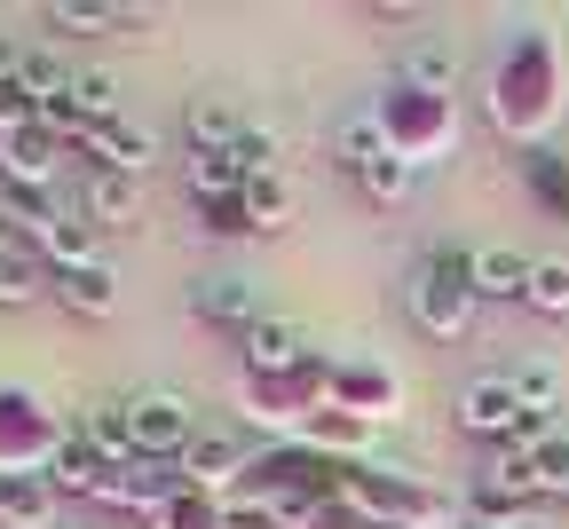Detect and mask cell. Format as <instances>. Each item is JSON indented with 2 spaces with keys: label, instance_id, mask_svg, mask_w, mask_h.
<instances>
[{
  "label": "cell",
  "instance_id": "obj_1",
  "mask_svg": "<svg viewBox=\"0 0 569 529\" xmlns=\"http://www.w3.org/2000/svg\"><path fill=\"white\" fill-rule=\"evenodd\" d=\"M553 103H561V63H553V48L530 32V40H515V56H507V63H498L490 119L507 127V134H538V127L553 119Z\"/></svg>",
  "mask_w": 569,
  "mask_h": 529
},
{
  "label": "cell",
  "instance_id": "obj_2",
  "mask_svg": "<svg viewBox=\"0 0 569 529\" xmlns=\"http://www.w3.org/2000/svg\"><path fill=\"white\" fill-rule=\"evenodd\" d=\"M403 309L427 340H467L475 332V285H467V246L419 261L411 285H403Z\"/></svg>",
  "mask_w": 569,
  "mask_h": 529
},
{
  "label": "cell",
  "instance_id": "obj_3",
  "mask_svg": "<svg viewBox=\"0 0 569 529\" xmlns=\"http://www.w3.org/2000/svg\"><path fill=\"white\" fill-rule=\"evenodd\" d=\"M71 427H56L40 411V396L24 388H0V475H48V459L63 450Z\"/></svg>",
  "mask_w": 569,
  "mask_h": 529
},
{
  "label": "cell",
  "instance_id": "obj_4",
  "mask_svg": "<svg viewBox=\"0 0 569 529\" xmlns=\"http://www.w3.org/2000/svg\"><path fill=\"white\" fill-rule=\"evenodd\" d=\"M127 435H134V459H182V450L198 442L190 396H174V388H134V396H127Z\"/></svg>",
  "mask_w": 569,
  "mask_h": 529
},
{
  "label": "cell",
  "instance_id": "obj_5",
  "mask_svg": "<svg viewBox=\"0 0 569 529\" xmlns=\"http://www.w3.org/2000/svg\"><path fill=\"white\" fill-rule=\"evenodd\" d=\"M63 142L48 119L17 127V134H0V182H9V198H56V167H63Z\"/></svg>",
  "mask_w": 569,
  "mask_h": 529
},
{
  "label": "cell",
  "instance_id": "obj_6",
  "mask_svg": "<svg viewBox=\"0 0 569 529\" xmlns=\"http://www.w3.org/2000/svg\"><path fill=\"white\" fill-rule=\"evenodd\" d=\"M380 134L403 150L411 167L436 159V150H451V96H419V88L388 96V103H380Z\"/></svg>",
  "mask_w": 569,
  "mask_h": 529
},
{
  "label": "cell",
  "instance_id": "obj_7",
  "mask_svg": "<svg viewBox=\"0 0 569 529\" xmlns=\"http://www.w3.org/2000/svg\"><path fill=\"white\" fill-rule=\"evenodd\" d=\"M459 427L475 435V442H507L515 427H522V388H515V371H482V380H467L459 388Z\"/></svg>",
  "mask_w": 569,
  "mask_h": 529
},
{
  "label": "cell",
  "instance_id": "obj_8",
  "mask_svg": "<svg viewBox=\"0 0 569 529\" xmlns=\"http://www.w3.org/2000/svg\"><path fill=\"white\" fill-rule=\"evenodd\" d=\"M71 150H80L96 174H134V182H142V167L159 159V134L134 127V119H103V127H80V134H71Z\"/></svg>",
  "mask_w": 569,
  "mask_h": 529
},
{
  "label": "cell",
  "instance_id": "obj_9",
  "mask_svg": "<svg viewBox=\"0 0 569 529\" xmlns=\"http://www.w3.org/2000/svg\"><path fill=\"white\" fill-rule=\"evenodd\" d=\"M325 403H340V411H356V419H396V403H403V380L388 363H325Z\"/></svg>",
  "mask_w": 569,
  "mask_h": 529
},
{
  "label": "cell",
  "instance_id": "obj_10",
  "mask_svg": "<svg viewBox=\"0 0 569 529\" xmlns=\"http://www.w3.org/2000/svg\"><path fill=\"white\" fill-rule=\"evenodd\" d=\"M253 475V459H246V442L238 435H198L190 450H182V490H198V498H222L230 506V490Z\"/></svg>",
  "mask_w": 569,
  "mask_h": 529
},
{
  "label": "cell",
  "instance_id": "obj_11",
  "mask_svg": "<svg viewBox=\"0 0 569 529\" xmlns=\"http://www.w3.org/2000/svg\"><path fill=\"white\" fill-rule=\"evenodd\" d=\"M238 348H246V380H301V371H309L301 332L284 325V317H261V325H253Z\"/></svg>",
  "mask_w": 569,
  "mask_h": 529
},
{
  "label": "cell",
  "instance_id": "obj_12",
  "mask_svg": "<svg viewBox=\"0 0 569 529\" xmlns=\"http://www.w3.org/2000/svg\"><path fill=\"white\" fill-rule=\"evenodd\" d=\"M530 253H515V246H467V285H475V300H530Z\"/></svg>",
  "mask_w": 569,
  "mask_h": 529
},
{
  "label": "cell",
  "instance_id": "obj_13",
  "mask_svg": "<svg viewBox=\"0 0 569 529\" xmlns=\"http://www.w3.org/2000/svg\"><path fill=\"white\" fill-rule=\"evenodd\" d=\"M253 119L238 111V103H222V96H198L190 111H182V142H190V159H222V150H238V134H246Z\"/></svg>",
  "mask_w": 569,
  "mask_h": 529
},
{
  "label": "cell",
  "instance_id": "obj_14",
  "mask_svg": "<svg viewBox=\"0 0 569 529\" xmlns=\"http://www.w3.org/2000/svg\"><path fill=\"white\" fill-rule=\"evenodd\" d=\"M190 309L206 317V325H222V332H253L261 325V300H253V285L246 277H198V292H190Z\"/></svg>",
  "mask_w": 569,
  "mask_h": 529
},
{
  "label": "cell",
  "instance_id": "obj_15",
  "mask_svg": "<svg viewBox=\"0 0 569 529\" xmlns=\"http://www.w3.org/2000/svg\"><path fill=\"white\" fill-rule=\"evenodd\" d=\"M56 300H63L71 317H119V269H111V261L56 269Z\"/></svg>",
  "mask_w": 569,
  "mask_h": 529
},
{
  "label": "cell",
  "instance_id": "obj_16",
  "mask_svg": "<svg viewBox=\"0 0 569 529\" xmlns=\"http://www.w3.org/2000/svg\"><path fill=\"white\" fill-rule=\"evenodd\" d=\"M48 482H56V498H103V482H111V467L96 459V442L71 427L63 435V450L48 459Z\"/></svg>",
  "mask_w": 569,
  "mask_h": 529
},
{
  "label": "cell",
  "instance_id": "obj_17",
  "mask_svg": "<svg viewBox=\"0 0 569 529\" xmlns=\"http://www.w3.org/2000/svg\"><path fill=\"white\" fill-rule=\"evenodd\" d=\"M0 529H56V482L48 475H0Z\"/></svg>",
  "mask_w": 569,
  "mask_h": 529
},
{
  "label": "cell",
  "instance_id": "obj_18",
  "mask_svg": "<svg viewBox=\"0 0 569 529\" xmlns=\"http://www.w3.org/2000/svg\"><path fill=\"white\" fill-rule=\"evenodd\" d=\"M80 206H88L96 230H134V221H142V182L134 174H88Z\"/></svg>",
  "mask_w": 569,
  "mask_h": 529
},
{
  "label": "cell",
  "instance_id": "obj_19",
  "mask_svg": "<svg viewBox=\"0 0 569 529\" xmlns=\"http://www.w3.org/2000/svg\"><path fill=\"white\" fill-rule=\"evenodd\" d=\"M403 88H419V96H451V88H459V48L419 40V48L403 56Z\"/></svg>",
  "mask_w": 569,
  "mask_h": 529
},
{
  "label": "cell",
  "instance_id": "obj_20",
  "mask_svg": "<svg viewBox=\"0 0 569 529\" xmlns=\"http://www.w3.org/2000/svg\"><path fill=\"white\" fill-rule=\"evenodd\" d=\"M40 24L56 40H96V32H119V9H103V0H48Z\"/></svg>",
  "mask_w": 569,
  "mask_h": 529
},
{
  "label": "cell",
  "instance_id": "obj_21",
  "mask_svg": "<svg viewBox=\"0 0 569 529\" xmlns=\"http://www.w3.org/2000/svg\"><path fill=\"white\" fill-rule=\"evenodd\" d=\"M80 435L96 442V459L119 475V467H134V435H127V403H103V411H88L80 419Z\"/></svg>",
  "mask_w": 569,
  "mask_h": 529
},
{
  "label": "cell",
  "instance_id": "obj_22",
  "mask_svg": "<svg viewBox=\"0 0 569 529\" xmlns=\"http://www.w3.org/2000/svg\"><path fill=\"white\" fill-rule=\"evenodd\" d=\"M411 159H403V150H380V159H365V167H356V190H365V198H380V206H403L411 198Z\"/></svg>",
  "mask_w": 569,
  "mask_h": 529
},
{
  "label": "cell",
  "instance_id": "obj_23",
  "mask_svg": "<svg viewBox=\"0 0 569 529\" xmlns=\"http://www.w3.org/2000/svg\"><path fill=\"white\" fill-rule=\"evenodd\" d=\"M56 285V269L40 253H0V309H24V300H40Z\"/></svg>",
  "mask_w": 569,
  "mask_h": 529
},
{
  "label": "cell",
  "instance_id": "obj_24",
  "mask_svg": "<svg viewBox=\"0 0 569 529\" xmlns=\"http://www.w3.org/2000/svg\"><path fill=\"white\" fill-rule=\"evenodd\" d=\"M246 206H253V238H277L284 221H293V174H261L246 190Z\"/></svg>",
  "mask_w": 569,
  "mask_h": 529
},
{
  "label": "cell",
  "instance_id": "obj_25",
  "mask_svg": "<svg viewBox=\"0 0 569 529\" xmlns=\"http://www.w3.org/2000/svg\"><path fill=\"white\" fill-rule=\"evenodd\" d=\"M182 182H190V198H238V190H253L230 150H222V159H182Z\"/></svg>",
  "mask_w": 569,
  "mask_h": 529
},
{
  "label": "cell",
  "instance_id": "obj_26",
  "mask_svg": "<svg viewBox=\"0 0 569 529\" xmlns=\"http://www.w3.org/2000/svg\"><path fill=\"white\" fill-rule=\"evenodd\" d=\"M151 529H230V506H222V498L182 490V498H167V506L151 513Z\"/></svg>",
  "mask_w": 569,
  "mask_h": 529
},
{
  "label": "cell",
  "instance_id": "obj_27",
  "mask_svg": "<svg viewBox=\"0 0 569 529\" xmlns=\"http://www.w3.org/2000/svg\"><path fill=\"white\" fill-rule=\"evenodd\" d=\"M71 111H80V127L119 119V80L111 71H80V80H71Z\"/></svg>",
  "mask_w": 569,
  "mask_h": 529
},
{
  "label": "cell",
  "instance_id": "obj_28",
  "mask_svg": "<svg viewBox=\"0 0 569 529\" xmlns=\"http://www.w3.org/2000/svg\"><path fill=\"white\" fill-rule=\"evenodd\" d=\"M530 190H538V206L546 213H569V159H553V150H530Z\"/></svg>",
  "mask_w": 569,
  "mask_h": 529
},
{
  "label": "cell",
  "instance_id": "obj_29",
  "mask_svg": "<svg viewBox=\"0 0 569 529\" xmlns=\"http://www.w3.org/2000/svg\"><path fill=\"white\" fill-rule=\"evenodd\" d=\"M530 309H538V317H569V253L530 269Z\"/></svg>",
  "mask_w": 569,
  "mask_h": 529
},
{
  "label": "cell",
  "instance_id": "obj_30",
  "mask_svg": "<svg viewBox=\"0 0 569 529\" xmlns=\"http://www.w3.org/2000/svg\"><path fill=\"white\" fill-rule=\"evenodd\" d=\"M230 159L246 167V182H261V174H284V167H277V134H269L261 119H253V127L238 134V150H230Z\"/></svg>",
  "mask_w": 569,
  "mask_h": 529
},
{
  "label": "cell",
  "instance_id": "obj_31",
  "mask_svg": "<svg viewBox=\"0 0 569 529\" xmlns=\"http://www.w3.org/2000/svg\"><path fill=\"white\" fill-rule=\"evenodd\" d=\"M530 467H538V490L546 498H569V435H546L530 450Z\"/></svg>",
  "mask_w": 569,
  "mask_h": 529
},
{
  "label": "cell",
  "instance_id": "obj_32",
  "mask_svg": "<svg viewBox=\"0 0 569 529\" xmlns=\"http://www.w3.org/2000/svg\"><path fill=\"white\" fill-rule=\"evenodd\" d=\"M0 253H40V221L0 190Z\"/></svg>",
  "mask_w": 569,
  "mask_h": 529
},
{
  "label": "cell",
  "instance_id": "obj_33",
  "mask_svg": "<svg viewBox=\"0 0 569 529\" xmlns=\"http://www.w3.org/2000/svg\"><path fill=\"white\" fill-rule=\"evenodd\" d=\"M515 388H522V411H546V419H553V403H561V371H553V363H522Z\"/></svg>",
  "mask_w": 569,
  "mask_h": 529
},
{
  "label": "cell",
  "instance_id": "obj_34",
  "mask_svg": "<svg viewBox=\"0 0 569 529\" xmlns=\"http://www.w3.org/2000/svg\"><path fill=\"white\" fill-rule=\"evenodd\" d=\"M198 213H206V230H213V238H246V230H253L246 190H238V198H198Z\"/></svg>",
  "mask_w": 569,
  "mask_h": 529
},
{
  "label": "cell",
  "instance_id": "obj_35",
  "mask_svg": "<svg viewBox=\"0 0 569 529\" xmlns=\"http://www.w3.org/2000/svg\"><path fill=\"white\" fill-rule=\"evenodd\" d=\"M17 71H24V48H17L9 32H0V88H9V80H17Z\"/></svg>",
  "mask_w": 569,
  "mask_h": 529
},
{
  "label": "cell",
  "instance_id": "obj_36",
  "mask_svg": "<svg viewBox=\"0 0 569 529\" xmlns=\"http://www.w3.org/2000/svg\"><path fill=\"white\" fill-rule=\"evenodd\" d=\"M230 529H269V521H261V513H238V506H230Z\"/></svg>",
  "mask_w": 569,
  "mask_h": 529
}]
</instances>
